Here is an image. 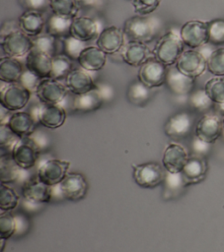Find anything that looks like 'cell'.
Listing matches in <instances>:
<instances>
[{
    "mask_svg": "<svg viewBox=\"0 0 224 252\" xmlns=\"http://www.w3.org/2000/svg\"><path fill=\"white\" fill-rule=\"evenodd\" d=\"M160 22L148 16H133L128 18L123 25L125 39L147 43L152 41L158 33Z\"/></svg>",
    "mask_w": 224,
    "mask_h": 252,
    "instance_id": "cell-1",
    "label": "cell"
},
{
    "mask_svg": "<svg viewBox=\"0 0 224 252\" xmlns=\"http://www.w3.org/2000/svg\"><path fill=\"white\" fill-rule=\"evenodd\" d=\"M184 46L185 44L180 36V33L168 32L157 41L153 54L155 58H157L167 67L173 66L184 52Z\"/></svg>",
    "mask_w": 224,
    "mask_h": 252,
    "instance_id": "cell-2",
    "label": "cell"
},
{
    "mask_svg": "<svg viewBox=\"0 0 224 252\" xmlns=\"http://www.w3.org/2000/svg\"><path fill=\"white\" fill-rule=\"evenodd\" d=\"M132 175L135 183L142 188H155L163 184L166 169L155 161L132 164Z\"/></svg>",
    "mask_w": 224,
    "mask_h": 252,
    "instance_id": "cell-3",
    "label": "cell"
},
{
    "mask_svg": "<svg viewBox=\"0 0 224 252\" xmlns=\"http://www.w3.org/2000/svg\"><path fill=\"white\" fill-rule=\"evenodd\" d=\"M1 50L5 56L20 58L33 49V39L21 30L10 31L1 37Z\"/></svg>",
    "mask_w": 224,
    "mask_h": 252,
    "instance_id": "cell-4",
    "label": "cell"
},
{
    "mask_svg": "<svg viewBox=\"0 0 224 252\" xmlns=\"http://www.w3.org/2000/svg\"><path fill=\"white\" fill-rule=\"evenodd\" d=\"M70 162L58 158L45 159L37 171V178L48 186L59 184L67 175Z\"/></svg>",
    "mask_w": 224,
    "mask_h": 252,
    "instance_id": "cell-5",
    "label": "cell"
},
{
    "mask_svg": "<svg viewBox=\"0 0 224 252\" xmlns=\"http://www.w3.org/2000/svg\"><path fill=\"white\" fill-rule=\"evenodd\" d=\"M180 36L184 44L191 49L205 45L209 42L207 22L200 20L187 21L182 26Z\"/></svg>",
    "mask_w": 224,
    "mask_h": 252,
    "instance_id": "cell-6",
    "label": "cell"
},
{
    "mask_svg": "<svg viewBox=\"0 0 224 252\" xmlns=\"http://www.w3.org/2000/svg\"><path fill=\"white\" fill-rule=\"evenodd\" d=\"M35 120L48 129H57L62 126L66 119V110L60 104H45L35 106L30 112Z\"/></svg>",
    "mask_w": 224,
    "mask_h": 252,
    "instance_id": "cell-7",
    "label": "cell"
},
{
    "mask_svg": "<svg viewBox=\"0 0 224 252\" xmlns=\"http://www.w3.org/2000/svg\"><path fill=\"white\" fill-rule=\"evenodd\" d=\"M32 93L22 87L20 84H6L1 87L0 103L1 106L9 111H19L30 101Z\"/></svg>",
    "mask_w": 224,
    "mask_h": 252,
    "instance_id": "cell-8",
    "label": "cell"
},
{
    "mask_svg": "<svg viewBox=\"0 0 224 252\" xmlns=\"http://www.w3.org/2000/svg\"><path fill=\"white\" fill-rule=\"evenodd\" d=\"M175 66L183 74L195 79L206 71L207 58L194 49L184 50Z\"/></svg>",
    "mask_w": 224,
    "mask_h": 252,
    "instance_id": "cell-9",
    "label": "cell"
},
{
    "mask_svg": "<svg viewBox=\"0 0 224 252\" xmlns=\"http://www.w3.org/2000/svg\"><path fill=\"white\" fill-rule=\"evenodd\" d=\"M168 68L157 58L149 57L139 68L138 80L148 88H158L165 84Z\"/></svg>",
    "mask_w": 224,
    "mask_h": 252,
    "instance_id": "cell-10",
    "label": "cell"
},
{
    "mask_svg": "<svg viewBox=\"0 0 224 252\" xmlns=\"http://www.w3.org/2000/svg\"><path fill=\"white\" fill-rule=\"evenodd\" d=\"M68 89L59 80L53 78L41 79L36 95L41 103L45 104H60L67 95Z\"/></svg>",
    "mask_w": 224,
    "mask_h": 252,
    "instance_id": "cell-11",
    "label": "cell"
},
{
    "mask_svg": "<svg viewBox=\"0 0 224 252\" xmlns=\"http://www.w3.org/2000/svg\"><path fill=\"white\" fill-rule=\"evenodd\" d=\"M24 200L34 206L48 203L52 200L51 186L37 179H28L22 183L21 188Z\"/></svg>",
    "mask_w": 224,
    "mask_h": 252,
    "instance_id": "cell-12",
    "label": "cell"
},
{
    "mask_svg": "<svg viewBox=\"0 0 224 252\" xmlns=\"http://www.w3.org/2000/svg\"><path fill=\"white\" fill-rule=\"evenodd\" d=\"M59 189L63 199L79 201L86 196L88 184L83 174L68 172L65 178L59 183Z\"/></svg>",
    "mask_w": 224,
    "mask_h": 252,
    "instance_id": "cell-13",
    "label": "cell"
},
{
    "mask_svg": "<svg viewBox=\"0 0 224 252\" xmlns=\"http://www.w3.org/2000/svg\"><path fill=\"white\" fill-rule=\"evenodd\" d=\"M193 128V117L187 111L178 112L167 120L164 126L165 134L174 139L187 137Z\"/></svg>",
    "mask_w": 224,
    "mask_h": 252,
    "instance_id": "cell-14",
    "label": "cell"
},
{
    "mask_svg": "<svg viewBox=\"0 0 224 252\" xmlns=\"http://www.w3.org/2000/svg\"><path fill=\"white\" fill-rule=\"evenodd\" d=\"M96 43L107 54H114L120 51L125 44L123 30L115 26L108 27L99 33Z\"/></svg>",
    "mask_w": 224,
    "mask_h": 252,
    "instance_id": "cell-15",
    "label": "cell"
},
{
    "mask_svg": "<svg viewBox=\"0 0 224 252\" xmlns=\"http://www.w3.org/2000/svg\"><path fill=\"white\" fill-rule=\"evenodd\" d=\"M39 151L26 139L17 142L11 152L13 161L22 169L28 170L34 167L38 159Z\"/></svg>",
    "mask_w": 224,
    "mask_h": 252,
    "instance_id": "cell-16",
    "label": "cell"
},
{
    "mask_svg": "<svg viewBox=\"0 0 224 252\" xmlns=\"http://www.w3.org/2000/svg\"><path fill=\"white\" fill-rule=\"evenodd\" d=\"M188 158L187 151L184 146L178 143H170L163 153V167L169 172H181Z\"/></svg>",
    "mask_w": 224,
    "mask_h": 252,
    "instance_id": "cell-17",
    "label": "cell"
},
{
    "mask_svg": "<svg viewBox=\"0 0 224 252\" xmlns=\"http://www.w3.org/2000/svg\"><path fill=\"white\" fill-rule=\"evenodd\" d=\"M222 133V119L216 114H205L196 123L194 134L208 143L215 142Z\"/></svg>",
    "mask_w": 224,
    "mask_h": 252,
    "instance_id": "cell-18",
    "label": "cell"
},
{
    "mask_svg": "<svg viewBox=\"0 0 224 252\" xmlns=\"http://www.w3.org/2000/svg\"><path fill=\"white\" fill-rule=\"evenodd\" d=\"M65 85L68 91L73 94H82L97 87L89 71L83 68L71 70L65 78Z\"/></svg>",
    "mask_w": 224,
    "mask_h": 252,
    "instance_id": "cell-19",
    "label": "cell"
},
{
    "mask_svg": "<svg viewBox=\"0 0 224 252\" xmlns=\"http://www.w3.org/2000/svg\"><path fill=\"white\" fill-rule=\"evenodd\" d=\"M194 80L182 72H180L175 65L169 66L166 76V82L168 89L176 95H187L190 94L194 87Z\"/></svg>",
    "mask_w": 224,
    "mask_h": 252,
    "instance_id": "cell-20",
    "label": "cell"
},
{
    "mask_svg": "<svg viewBox=\"0 0 224 252\" xmlns=\"http://www.w3.org/2000/svg\"><path fill=\"white\" fill-rule=\"evenodd\" d=\"M52 56L34 48L26 56V69L32 71L40 79L50 78Z\"/></svg>",
    "mask_w": 224,
    "mask_h": 252,
    "instance_id": "cell-21",
    "label": "cell"
},
{
    "mask_svg": "<svg viewBox=\"0 0 224 252\" xmlns=\"http://www.w3.org/2000/svg\"><path fill=\"white\" fill-rule=\"evenodd\" d=\"M36 122L30 112L16 111L8 117L5 124L16 136L20 139H24L36 130Z\"/></svg>",
    "mask_w": 224,
    "mask_h": 252,
    "instance_id": "cell-22",
    "label": "cell"
},
{
    "mask_svg": "<svg viewBox=\"0 0 224 252\" xmlns=\"http://www.w3.org/2000/svg\"><path fill=\"white\" fill-rule=\"evenodd\" d=\"M98 24L89 17H76L72 20L69 34L73 37L88 42L98 37L99 35Z\"/></svg>",
    "mask_w": 224,
    "mask_h": 252,
    "instance_id": "cell-23",
    "label": "cell"
},
{
    "mask_svg": "<svg viewBox=\"0 0 224 252\" xmlns=\"http://www.w3.org/2000/svg\"><path fill=\"white\" fill-rule=\"evenodd\" d=\"M45 24L42 13L36 10H26L18 19L19 30L29 36H37L41 34Z\"/></svg>",
    "mask_w": 224,
    "mask_h": 252,
    "instance_id": "cell-24",
    "label": "cell"
},
{
    "mask_svg": "<svg viewBox=\"0 0 224 252\" xmlns=\"http://www.w3.org/2000/svg\"><path fill=\"white\" fill-rule=\"evenodd\" d=\"M208 165L205 158L191 156L188 158L183 170L181 171L187 185L196 184L201 182L207 173Z\"/></svg>",
    "mask_w": 224,
    "mask_h": 252,
    "instance_id": "cell-25",
    "label": "cell"
},
{
    "mask_svg": "<svg viewBox=\"0 0 224 252\" xmlns=\"http://www.w3.org/2000/svg\"><path fill=\"white\" fill-rule=\"evenodd\" d=\"M120 55L127 65L140 67L150 57V51L146 43L128 41L121 48Z\"/></svg>",
    "mask_w": 224,
    "mask_h": 252,
    "instance_id": "cell-26",
    "label": "cell"
},
{
    "mask_svg": "<svg viewBox=\"0 0 224 252\" xmlns=\"http://www.w3.org/2000/svg\"><path fill=\"white\" fill-rule=\"evenodd\" d=\"M107 61V53L98 46H87L79 55L77 62L81 68L95 72L101 70Z\"/></svg>",
    "mask_w": 224,
    "mask_h": 252,
    "instance_id": "cell-27",
    "label": "cell"
},
{
    "mask_svg": "<svg viewBox=\"0 0 224 252\" xmlns=\"http://www.w3.org/2000/svg\"><path fill=\"white\" fill-rule=\"evenodd\" d=\"M103 102L104 99L96 87V89L88 93L82 94H74L72 106L73 109L77 112L87 113L99 109Z\"/></svg>",
    "mask_w": 224,
    "mask_h": 252,
    "instance_id": "cell-28",
    "label": "cell"
},
{
    "mask_svg": "<svg viewBox=\"0 0 224 252\" xmlns=\"http://www.w3.org/2000/svg\"><path fill=\"white\" fill-rule=\"evenodd\" d=\"M23 65L14 57H1L0 60V80L3 83L15 84L18 83L23 73Z\"/></svg>",
    "mask_w": 224,
    "mask_h": 252,
    "instance_id": "cell-29",
    "label": "cell"
},
{
    "mask_svg": "<svg viewBox=\"0 0 224 252\" xmlns=\"http://www.w3.org/2000/svg\"><path fill=\"white\" fill-rule=\"evenodd\" d=\"M186 186L187 183L181 172L173 173L166 171L163 182V198L165 200H171L178 197Z\"/></svg>",
    "mask_w": 224,
    "mask_h": 252,
    "instance_id": "cell-30",
    "label": "cell"
},
{
    "mask_svg": "<svg viewBox=\"0 0 224 252\" xmlns=\"http://www.w3.org/2000/svg\"><path fill=\"white\" fill-rule=\"evenodd\" d=\"M49 8L54 15L74 19L78 15L80 5L78 0H49Z\"/></svg>",
    "mask_w": 224,
    "mask_h": 252,
    "instance_id": "cell-31",
    "label": "cell"
},
{
    "mask_svg": "<svg viewBox=\"0 0 224 252\" xmlns=\"http://www.w3.org/2000/svg\"><path fill=\"white\" fill-rule=\"evenodd\" d=\"M73 19H67L63 18L57 15L52 14L46 24H45V31L46 33L51 34L53 36H67L70 32V27Z\"/></svg>",
    "mask_w": 224,
    "mask_h": 252,
    "instance_id": "cell-32",
    "label": "cell"
},
{
    "mask_svg": "<svg viewBox=\"0 0 224 252\" xmlns=\"http://www.w3.org/2000/svg\"><path fill=\"white\" fill-rule=\"evenodd\" d=\"M150 88L145 86L142 82L135 81L128 87L127 98L135 105H143L150 98Z\"/></svg>",
    "mask_w": 224,
    "mask_h": 252,
    "instance_id": "cell-33",
    "label": "cell"
},
{
    "mask_svg": "<svg viewBox=\"0 0 224 252\" xmlns=\"http://www.w3.org/2000/svg\"><path fill=\"white\" fill-rule=\"evenodd\" d=\"M71 66V59L65 54H56L52 56L50 78L59 81L61 79H65L72 70Z\"/></svg>",
    "mask_w": 224,
    "mask_h": 252,
    "instance_id": "cell-34",
    "label": "cell"
},
{
    "mask_svg": "<svg viewBox=\"0 0 224 252\" xmlns=\"http://www.w3.org/2000/svg\"><path fill=\"white\" fill-rule=\"evenodd\" d=\"M22 171L23 169L13 161L11 157L1 158V183L15 182L21 178Z\"/></svg>",
    "mask_w": 224,
    "mask_h": 252,
    "instance_id": "cell-35",
    "label": "cell"
},
{
    "mask_svg": "<svg viewBox=\"0 0 224 252\" xmlns=\"http://www.w3.org/2000/svg\"><path fill=\"white\" fill-rule=\"evenodd\" d=\"M208 94V96L211 98V100L214 102V104H219L224 102V78L223 77H217L209 79L203 88Z\"/></svg>",
    "mask_w": 224,
    "mask_h": 252,
    "instance_id": "cell-36",
    "label": "cell"
},
{
    "mask_svg": "<svg viewBox=\"0 0 224 252\" xmlns=\"http://www.w3.org/2000/svg\"><path fill=\"white\" fill-rule=\"evenodd\" d=\"M20 197L16 191L7 184L1 183L0 187V209L1 212H10L19 204Z\"/></svg>",
    "mask_w": 224,
    "mask_h": 252,
    "instance_id": "cell-37",
    "label": "cell"
},
{
    "mask_svg": "<svg viewBox=\"0 0 224 252\" xmlns=\"http://www.w3.org/2000/svg\"><path fill=\"white\" fill-rule=\"evenodd\" d=\"M188 101L190 106L199 112L207 111L214 105V102L208 96L204 89H199L191 92Z\"/></svg>",
    "mask_w": 224,
    "mask_h": 252,
    "instance_id": "cell-38",
    "label": "cell"
},
{
    "mask_svg": "<svg viewBox=\"0 0 224 252\" xmlns=\"http://www.w3.org/2000/svg\"><path fill=\"white\" fill-rule=\"evenodd\" d=\"M207 70L217 77H224V47L213 50L207 57Z\"/></svg>",
    "mask_w": 224,
    "mask_h": 252,
    "instance_id": "cell-39",
    "label": "cell"
},
{
    "mask_svg": "<svg viewBox=\"0 0 224 252\" xmlns=\"http://www.w3.org/2000/svg\"><path fill=\"white\" fill-rule=\"evenodd\" d=\"M86 42H83L72 35L64 36L62 39V47L64 54L71 60H77L80 53L87 47Z\"/></svg>",
    "mask_w": 224,
    "mask_h": 252,
    "instance_id": "cell-40",
    "label": "cell"
},
{
    "mask_svg": "<svg viewBox=\"0 0 224 252\" xmlns=\"http://www.w3.org/2000/svg\"><path fill=\"white\" fill-rule=\"evenodd\" d=\"M209 42L214 45L224 44V19L207 22Z\"/></svg>",
    "mask_w": 224,
    "mask_h": 252,
    "instance_id": "cell-41",
    "label": "cell"
},
{
    "mask_svg": "<svg viewBox=\"0 0 224 252\" xmlns=\"http://www.w3.org/2000/svg\"><path fill=\"white\" fill-rule=\"evenodd\" d=\"M17 230L15 217L10 212H1L0 216V239L10 238Z\"/></svg>",
    "mask_w": 224,
    "mask_h": 252,
    "instance_id": "cell-42",
    "label": "cell"
},
{
    "mask_svg": "<svg viewBox=\"0 0 224 252\" xmlns=\"http://www.w3.org/2000/svg\"><path fill=\"white\" fill-rule=\"evenodd\" d=\"M33 44H34V48L41 50L50 56L56 55L55 54V47H56L55 36L51 34H48L45 32L44 34L37 35L35 39H33Z\"/></svg>",
    "mask_w": 224,
    "mask_h": 252,
    "instance_id": "cell-43",
    "label": "cell"
},
{
    "mask_svg": "<svg viewBox=\"0 0 224 252\" xmlns=\"http://www.w3.org/2000/svg\"><path fill=\"white\" fill-rule=\"evenodd\" d=\"M160 2L161 0H132V6L137 15L147 16L159 7Z\"/></svg>",
    "mask_w": 224,
    "mask_h": 252,
    "instance_id": "cell-44",
    "label": "cell"
},
{
    "mask_svg": "<svg viewBox=\"0 0 224 252\" xmlns=\"http://www.w3.org/2000/svg\"><path fill=\"white\" fill-rule=\"evenodd\" d=\"M40 80L41 79L38 76H37L35 73L26 69L23 71L18 84H20L22 87H24L31 93H36Z\"/></svg>",
    "mask_w": 224,
    "mask_h": 252,
    "instance_id": "cell-45",
    "label": "cell"
},
{
    "mask_svg": "<svg viewBox=\"0 0 224 252\" xmlns=\"http://www.w3.org/2000/svg\"><path fill=\"white\" fill-rule=\"evenodd\" d=\"M191 151L193 156L205 158L211 149V143H208L206 141L201 140L200 138L194 136V138L191 141Z\"/></svg>",
    "mask_w": 224,
    "mask_h": 252,
    "instance_id": "cell-46",
    "label": "cell"
},
{
    "mask_svg": "<svg viewBox=\"0 0 224 252\" xmlns=\"http://www.w3.org/2000/svg\"><path fill=\"white\" fill-rule=\"evenodd\" d=\"M24 139H26L28 142H30L39 152H40V150L44 149L48 144V141H47L46 137L44 136V134H42L41 132H38V131H34L32 134H30L28 137H26Z\"/></svg>",
    "mask_w": 224,
    "mask_h": 252,
    "instance_id": "cell-47",
    "label": "cell"
},
{
    "mask_svg": "<svg viewBox=\"0 0 224 252\" xmlns=\"http://www.w3.org/2000/svg\"><path fill=\"white\" fill-rule=\"evenodd\" d=\"M20 3L27 10L43 11L46 7H49V0H20Z\"/></svg>",
    "mask_w": 224,
    "mask_h": 252,
    "instance_id": "cell-48",
    "label": "cell"
},
{
    "mask_svg": "<svg viewBox=\"0 0 224 252\" xmlns=\"http://www.w3.org/2000/svg\"><path fill=\"white\" fill-rule=\"evenodd\" d=\"M97 89H98L100 94L102 95L104 101L107 99H110L113 96V91L109 85H106V84L97 85Z\"/></svg>",
    "mask_w": 224,
    "mask_h": 252,
    "instance_id": "cell-49",
    "label": "cell"
},
{
    "mask_svg": "<svg viewBox=\"0 0 224 252\" xmlns=\"http://www.w3.org/2000/svg\"><path fill=\"white\" fill-rule=\"evenodd\" d=\"M78 3L80 5V8L81 7L91 8V7H95L99 3V0H78Z\"/></svg>",
    "mask_w": 224,
    "mask_h": 252,
    "instance_id": "cell-50",
    "label": "cell"
},
{
    "mask_svg": "<svg viewBox=\"0 0 224 252\" xmlns=\"http://www.w3.org/2000/svg\"><path fill=\"white\" fill-rule=\"evenodd\" d=\"M214 105H215L217 111H218L220 114H222V115L224 116V102L219 103V104H214Z\"/></svg>",
    "mask_w": 224,
    "mask_h": 252,
    "instance_id": "cell-51",
    "label": "cell"
},
{
    "mask_svg": "<svg viewBox=\"0 0 224 252\" xmlns=\"http://www.w3.org/2000/svg\"><path fill=\"white\" fill-rule=\"evenodd\" d=\"M221 136H222L223 139H224V116H223V118H222V133H221Z\"/></svg>",
    "mask_w": 224,
    "mask_h": 252,
    "instance_id": "cell-52",
    "label": "cell"
},
{
    "mask_svg": "<svg viewBox=\"0 0 224 252\" xmlns=\"http://www.w3.org/2000/svg\"><path fill=\"white\" fill-rule=\"evenodd\" d=\"M4 242H6V239H1V252L4 251Z\"/></svg>",
    "mask_w": 224,
    "mask_h": 252,
    "instance_id": "cell-53",
    "label": "cell"
},
{
    "mask_svg": "<svg viewBox=\"0 0 224 252\" xmlns=\"http://www.w3.org/2000/svg\"><path fill=\"white\" fill-rule=\"evenodd\" d=\"M131 1H132V0H131Z\"/></svg>",
    "mask_w": 224,
    "mask_h": 252,
    "instance_id": "cell-54",
    "label": "cell"
}]
</instances>
